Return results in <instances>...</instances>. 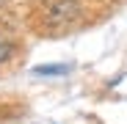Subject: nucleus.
<instances>
[{
  "label": "nucleus",
  "instance_id": "obj_3",
  "mask_svg": "<svg viewBox=\"0 0 127 124\" xmlns=\"http://www.w3.org/2000/svg\"><path fill=\"white\" fill-rule=\"evenodd\" d=\"M3 3H6V0H0V6H3Z\"/></svg>",
  "mask_w": 127,
  "mask_h": 124
},
{
  "label": "nucleus",
  "instance_id": "obj_1",
  "mask_svg": "<svg viewBox=\"0 0 127 124\" xmlns=\"http://www.w3.org/2000/svg\"><path fill=\"white\" fill-rule=\"evenodd\" d=\"M11 52H14V44H11L3 33H0V64H6V61L11 58Z\"/></svg>",
  "mask_w": 127,
  "mask_h": 124
},
{
  "label": "nucleus",
  "instance_id": "obj_2",
  "mask_svg": "<svg viewBox=\"0 0 127 124\" xmlns=\"http://www.w3.org/2000/svg\"><path fill=\"white\" fill-rule=\"evenodd\" d=\"M33 72H36V74H64L66 66H61V64H47V66H36Z\"/></svg>",
  "mask_w": 127,
  "mask_h": 124
}]
</instances>
